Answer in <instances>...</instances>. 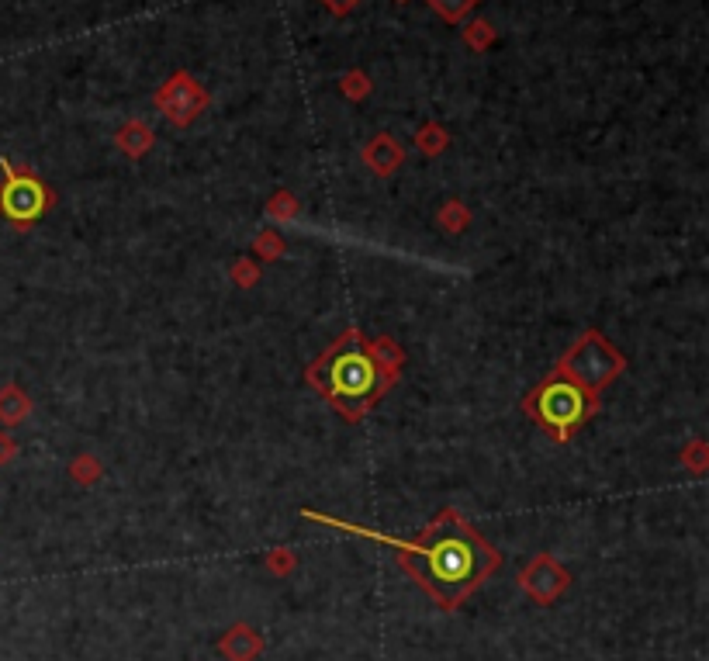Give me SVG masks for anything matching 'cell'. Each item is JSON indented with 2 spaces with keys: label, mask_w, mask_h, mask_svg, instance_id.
<instances>
[{
  "label": "cell",
  "mask_w": 709,
  "mask_h": 661,
  "mask_svg": "<svg viewBox=\"0 0 709 661\" xmlns=\"http://www.w3.org/2000/svg\"><path fill=\"white\" fill-rule=\"evenodd\" d=\"M301 516L322 523V527L357 533V537H367L391 547L398 565L409 572L412 582H416L443 613L460 610V603H464L471 592H478L481 585L502 568L499 547L488 544V540L471 527V520H467L464 513H457L454 506L440 509V513L422 527L416 540H398L384 530L333 520V516L315 513V509H301Z\"/></svg>",
  "instance_id": "obj_1"
},
{
  "label": "cell",
  "mask_w": 709,
  "mask_h": 661,
  "mask_svg": "<svg viewBox=\"0 0 709 661\" xmlns=\"http://www.w3.org/2000/svg\"><path fill=\"white\" fill-rule=\"evenodd\" d=\"M305 381L315 395H322L346 423H364V416L381 402L398 378H391L374 360L367 336L357 326L343 329L312 364L305 367Z\"/></svg>",
  "instance_id": "obj_2"
},
{
  "label": "cell",
  "mask_w": 709,
  "mask_h": 661,
  "mask_svg": "<svg viewBox=\"0 0 709 661\" xmlns=\"http://www.w3.org/2000/svg\"><path fill=\"white\" fill-rule=\"evenodd\" d=\"M602 395L588 392L585 385L571 381L568 374L550 371L537 388H530L523 398V412L530 416L533 426H540L543 433H550L554 443H571L578 430L592 416H599Z\"/></svg>",
  "instance_id": "obj_3"
},
{
  "label": "cell",
  "mask_w": 709,
  "mask_h": 661,
  "mask_svg": "<svg viewBox=\"0 0 709 661\" xmlns=\"http://www.w3.org/2000/svg\"><path fill=\"white\" fill-rule=\"evenodd\" d=\"M554 371L568 374L571 381L585 385L588 392H602V388L613 385V381L626 371V357L609 343L606 333H599V329H585V333L561 353Z\"/></svg>",
  "instance_id": "obj_4"
},
{
  "label": "cell",
  "mask_w": 709,
  "mask_h": 661,
  "mask_svg": "<svg viewBox=\"0 0 709 661\" xmlns=\"http://www.w3.org/2000/svg\"><path fill=\"white\" fill-rule=\"evenodd\" d=\"M4 180H0V215L18 232L35 229L56 205V194L45 180L28 167H14L11 160H0Z\"/></svg>",
  "instance_id": "obj_5"
},
{
  "label": "cell",
  "mask_w": 709,
  "mask_h": 661,
  "mask_svg": "<svg viewBox=\"0 0 709 661\" xmlns=\"http://www.w3.org/2000/svg\"><path fill=\"white\" fill-rule=\"evenodd\" d=\"M153 104H156V111H160V115L173 125V129H191V125L208 111L211 94H208V87L194 77V73L173 70L170 77L160 84V90L153 94Z\"/></svg>",
  "instance_id": "obj_6"
},
{
  "label": "cell",
  "mask_w": 709,
  "mask_h": 661,
  "mask_svg": "<svg viewBox=\"0 0 709 661\" xmlns=\"http://www.w3.org/2000/svg\"><path fill=\"white\" fill-rule=\"evenodd\" d=\"M519 585L537 606H554L561 599V592L571 585V572L554 558V554H537L526 561V568L519 572Z\"/></svg>",
  "instance_id": "obj_7"
},
{
  "label": "cell",
  "mask_w": 709,
  "mask_h": 661,
  "mask_svg": "<svg viewBox=\"0 0 709 661\" xmlns=\"http://www.w3.org/2000/svg\"><path fill=\"white\" fill-rule=\"evenodd\" d=\"M360 160H364V167L371 170L374 177L388 180L405 167V146L391 132H377L367 139V146L360 149Z\"/></svg>",
  "instance_id": "obj_8"
},
{
  "label": "cell",
  "mask_w": 709,
  "mask_h": 661,
  "mask_svg": "<svg viewBox=\"0 0 709 661\" xmlns=\"http://www.w3.org/2000/svg\"><path fill=\"white\" fill-rule=\"evenodd\" d=\"M218 655L225 661H256L263 655V634L250 623H232L222 637H218Z\"/></svg>",
  "instance_id": "obj_9"
},
{
  "label": "cell",
  "mask_w": 709,
  "mask_h": 661,
  "mask_svg": "<svg viewBox=\"0 0 709 661\" xmlns=\"http://www.w3.org/2000/svg\"><path fill=\"white\" fill-rule=\"evenodd\" d=\"M32 395L25 392L21 385H14V381H7V385H0V426L4 430H14V426H21L28 416H32Z\"/></svg>",
  "instance_id": "obj_10"
},
{
  "label": "cell",
  "mask_w": 709,
  "mask_h": 661,
  "mask_svg": "<svg viewBox=\"0 0 709 661\" xmlns=\"http://www.w3.org/2000/svg\"><path fill=\"white\" fill-rule=\"evenodd\" d=\"M115 146H118V153L128 156V160H142V156L156 146V132L149 129L142 118H132V122H125L122 129L115 132Z\"/></svg>",
  "instance_id": "obj_11"
},
{
  "label": "cell",
  "mask_w": 709,
  "mask_h": 661,
  "mask_svg": "<svg viewBox=\"0 0 709 661\" xmlns=\"http://www.w3.org/2000/svg\"><path fill=\"white\" fill-rule=\"evenodd\" d=\"M471 208L464 205L460 198H447L440 205V212H436V222H440V229L447 232V236H460V232L471 229Z\"/></svg>",
  "instance_id": "obj_12"
},
{
  "label": "cell",
  "mask_w": 709,
  "mask_h": 661,
  "mask_svg": "<svg viewBox=\"0 0 709 661\" xmlns=\"http://www.w3.org/2000/svg\"><path fill=\"white\" fill-rule=\"evenodd\" d=\"M416 149L422 156H440V153H447V146H450V132H447V125H440V122H426V125H419L416 129Z\"/></svg>",
  "instance_id": "obj_13"
},
{
  "label": "cell",
  "mask_w": 709,
  "mask_h": 661,
  "mask_svg": "<svg viewBox=\"0 0 709 661\" xmlns=\"http://www.w3.org/2000/svg\"><path fill=\"white\" fill-rule=\"evenodd\" d=\"M253 260L256 264H274V260H281L284 253H288V243H284V236L277 229H260L253 236Z\"/></svg>",
  "instance_id": "obj_14"
},
{
  "label": "cell",
  "mask_w": 709,
  "mask_h": 661,
  "mask_svg": "<svg viewBox=\"0 0 709 661\" xmlns=\"http://www.w3.org/2000/svg\"><path fill=\"white\" fill-rule=\"evenodd\" d=\"M367 347H371L374 353V360L384 367V371L391 374V378H398L402 374V367H405V350L398 347L391 336H377V340H367Z\"/></svg>",
  "instance_id": "obj_15"
},
{
  "label": "cell",
  "mask_w": 709,
  "mask_h": 661,
  "mask_svg": "<svg viewBox=\"0 0 709 661\" xmlns=\"http://www.w3.org/2000/svg\"><path fill=\"white\" fill-rule=\"evenodd\" d=\"M426 7L433 14H440L447 25H460V21H467L474 11H478L481 0H426Z\"/></svg>",
  "instance_id": "obj_16"
},
{
  "label": "cell",
  "mask_w": 709,
  "mask_h": 661,
  "mask_svg": "<svg viewBox=\"0 0 709 661\" xmlns=\"http://www.w3.org/2000/svg\"><path fill=\"white\" fill-rule=\"evenodd\" d=\"M301 215V201L294 198L291 191H277V194H270V201H267V219L270 222H277V225H291L294 219Z\"/></svg>",
  "instance_id": "obj_17"
},
{
  "label": "cell",
  "mask_w": 709,
  "mask_h": 661,
  "mask_svg": "<svg viewBox=\"0 0 709 661\" xmlns=\"http://www.w3.org/2000/svg\"><path fill=\"white\" fill-rule=\"evenodd\" d=\"M460 39L471 52H488L495 45V28L488 25L485 18H471L464 28H460Z\"/></svg>",
  "instance_id": "obj_18"
},
{
  "label": "cell",
  "mask_w": 709,
  "mask_h": 661,
  "mask_svg": "<svg viewBox=\"0 0 709 661\" xmlns=\"http://www.w3.org/2000/svg\"><path fill=\"white\" fill-rule=\"evenodd\" d=\"M66 471H70V478L77 485H97L101 482V475H104V464H101V457L97 454H77Z\"/></svg>",
  "instance_id": "obj_19"
},
{
  "label": "cell",
  "mask_w": 709,
  "mask_h": 661,
  "mask_svg": "<svg viewBox=\"0 0 709 661\" xmlns=\"http://www.w3.org/2000/svg\"><path fill=\"white\" fill-rule=\"evenodd\" d=\"M339 90H343L346 101H367L371 97V77H367V70H346L343 77H339Z\"/></svg>",
  "instance_id": "obj_20"
},
{
  "label": "cell",
  "mask_w": 709,
  "mask_h": 661,
  "mask_svg": "<svg viewBox=\"0 0 709 661\" xmlns=\"http://www.w3.org/2000/svg\"><path fill=\"white\" fill-rule=\"evenodd\" d=\"M682 468L689 471V475H703V471L709 468V443L703 437H696V440H689L682 447Z\"/></svg>",
  "instance_id": "obj_21"
},
{
  "label": "cell",
  "mask_w": 709,
  "mask_h": 661,
  "mask_svg": "<svg viewBox=\"0 0 709 661\" xmlns=\"http://www.w3.org/2000/svg\"><path fill=\"white\" fill-rule=\"evenodd\" d=\"M229 277H232V284H236V288L250 291V288H256V284H260L263 270H260V264H256L253 257H239L236 264L229 267Z\"/></svg>",
  "instance_id": "obj_22"
},
{
  "label": "cell",
  "mask_w": 709,
  "mask_h": 661,
  "mask_svg": "<svg viewBox=\"0 0 709 661\" xmlns=\"http://www.w3.org/2000/svg\"><path fill=\"white\" fill-rule=\"evenodd\" d=\"M294 568H298V558H294V551H288V547H274V551H267V572L291 575Z\"/></svg>",
  "instance_id": "obj_23"
},
{
  "label": "cell",
  "mask_w": 709,
  "mask_h": 661,
  "mask_svg": "<svg viewBox=\"0 0 709 661\" xmlns=\"http://www.w3.org/2000/svg\"><path fill=\"white\" fill-rule=\"evenodd\" d=\"M14 457H18V440L11 437V430H0V468L14 464Z\"/></svg>",
  "instance_id": "obj_24"
},
{
  "label": "cell",
  "mask_w": 709,
  "mask_h": 661,
  "mask_svg": "<svg viewBox=\"0 0 709 661\" xmlns=\"http://www.w3.org/2000/svg\"><path fill=\"white\" fill-rule=\"evenodd\" d=\"M360 4H364V0H322V7H326L333 18H350Z\"/></svg>",
  "instance_id": "obj_25"
},
{
  "label": "cell",
  "mask_w": 709,
  "mask_h": 661,
  "mask_svg": "<svg viewBox=\"0 0 709 661\" xmlns=\"http://www.w3.org/2000/svg\"><path fill=\"white\" fill-rule=\"evenodd\" d=\"M395 4H409V0H395Z\"/></svg>",
  "instance_id": "obj_26"
}]
</instances>
